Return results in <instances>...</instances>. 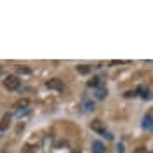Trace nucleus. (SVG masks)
Masks as SVG:
<instances>
[{
    "mask_svg": "<svg viewBox=\"0 0 153 153\" xmlns=\"http://www.w3.org/2000/svg\"><path fill=\"white\" fill-rule=\"evenodd\" d=\"M37 152V146H33V144H25L23 146V153H35Z\"/></svg>",
    "mask_w": 153,
    "mask_h": 153,
    "instance_id": "6e6552de",
    "label": "nucleus"
},
{
    "mask_svg": "<svg viewBox=\"0 0 153 153\" xmlns=\"http://www.w3.org/2000/svg\"><path fill=\"white\" fill-rule=\"evenodd\" d=\"M10 125V115L5 113L2 115V118H0V132H4V131H7V127Z\"/></svg>",
    "mask_w": 153,
    "mask_h": 153,
    "instance_id": "20e7f679",
    "label": "nucleus"
},
{
    "mask_svg": "<svg viewBox=\"0 0 153 153\" xmlns=\"http://www.w3.org/2000/svg\"><path fill=\"white\" fill-rule=\"evenodd\" d=\"M19 85H21V80L16 75H9L7 78H4V87L7 91H16Z\"/></svg>",
    "mask_w": 153,
    "mask_h": 153,
    "instance_id": "f257e3e1",
    "label": "nucleus"
},
{
    "mask_svg": "<svg viewBox=\"0 0 153 153\" xmlns=\"http://www.w3.org/2000/svg\"><path fill=\"white\" fill-rule=\"evenodd\" d=\"M143 127L146 129V131H153V118L150 117V115H146L143 118Z\"/></svg>",
    "mask_w": 153,
    "mask_h": 153,
    "instance_id": "39448f33",
    "label": "nucleus"
},
{
    "mask_svg": "<svg viewBox=\"0 0 153 153\" xmlns=\"http://www.w3.org/2000/svg\"><path fill=\"white\" fill-rule=\"evenodd\" d=\"M91 129L96 131V132H99V134H106V129H105V125H103L101 120H92L91 122Z\"/></svg>",
    "mask_w": 153,
    "mask_h": 153,
    "instance_id": "7ed1b4c3",
    "label": "nucleus"
},
{
    "mask_svg": "<svg viewBox=\"0 0 153 153\" xmlns=\"http://www.w3.org/2000/svg\"><path fill=\"white\" fill-rule=\"evenodd\" d=\"M45 85H47L49 89H52V91H59V92L65 89V84H63L59 78H51V80L45 82Z\"/></svg>",
    "mask_w": 153,
    "mask_h": 153,
    "instance_id": "f03ea898",
    "label": "nucleus"
},
{
    "mask_svg": "<svg viewBox=\"0 0 153 153\" xmlns=\"http://www.w3.org/2000/svg\"><path fill=\"white\" fill-rule=\"evenodd\" d=\"M131 96H136V91H127V94H125V97H131Z\"/></svg>",
    "mask_w": 153,
    "mask_h": 153,
    "instance_id": "2eb2a0df",
    "label": "nucleus"
},
{
    "mask_svg": "<svg viewBox=\"0 0 153 153\" xmlns=\"http://www.w3.org/2000/svg\"><path fill=\"white\" fill-rule=\"evenodd\" d=\"M30 105V101L28 99H21V101H18V103H16V110H21V108H26V106Z\"/></svg>",
    "mask_w": 153,
    "mask_h": 153,
    "instance_id": "1a4fd4ad",
    "label": "nucleus"
},
{
    "mask_svg": "<svg viewBox=\"0 0 153 153\" xmlns=\"http://www.w3.org/2000/svg\"><path fill=\"white\" fill-rule=\"evenodd\" d=\"M118 153H124V144H118Z\"/></svg>",
    "mask_w": 153,
    "mask_h": 153,
    "instance_id": "dca6fc26",
    "label": "nucleus"
},
{
    "mask_svg": "<svg viewBox=\"0 0 153 153\" xmlns=\"http://www.w3.org/2000/svg\"><path fill=\"white\" fill-rule=\"evenodd\" d=\"M92 153H105V144L101 141H94L92 143Z\"/></svg>",
    "mask_w": 153,
    "mask_h": 153,
    "instance_id": "423d86ee",
    "label": "nucleus"
},
{
    "mask_svg": "<svg viewBox=\"0 0 153 153\" xmlns=\"http://www.w3.org/2000/svg\"><path fill=\"white\" fill-rule=\"evenodd\" d=\"M106 94H108V91H106V89H97V92H96V97H99V99H105Z\"/></svg>",
    "mask_w": 153,
    "mask_h": 153,
    "instance_id": "9b49d317",
    "label": "nucleus"
},
{
    "mask_svg": "<svg viewBox=\"0 0 153 153\" xmlns=\"http://www.w3.org/2000/svg\"><path fill=\"white\" fill-rule=\"evenodd\" d=\"M134 153H150V152H148V150H146L144 146H137V148L134 150Z\"/></svg>",
    "mask_w": 153,
    "mask_h": 153,
    "instance_id": "4468645a",
    "label": "nucleus"
},
{
    "mask_svg": "<svg viewBox=\"0 0 153 153\" xmlns=\"http://www.w3.org/2000/svg\"><path fill=\"white\" fill-rule=\"evenodd\" d=\"M84 110L85 111H92L94 110V103L92 101H84Z\"/></svg>",
    "mask_w": 153,
    "mask_h": 153,
    "instance_id": "f8f14e48",
    "label": "nucleus"
},
{
    "mask_svg": "<svg viewBox=\"0 0 153 153\" xmlns=\"http://www.w3.org/2000/svg\"><path fill=\"white\" fill-rule=\"evenodd\" d=\"M137 91H139V96H141L143 99H146V97H150V94H148V89H144V87H139Z\"/></svg>",
    "mask_w": 153,
    "mask_h": 153,
    "instance_id": "ddd939ff",
    "label": "nucleus"
},
{
    "mask_svg": "<svg viewBox=\"0 0 153 153\" xmlns=\"http://www.w3.org/2000/svg\"><path fill=\"white\" fill-rule=\"evenodd\" d=\"M76 71H78V73H82V75H87V73H91V65H78V66H76Z\"/></svg>",
    "mask_w": 153,
    "mask_h": 153,
    "instance_id": "0eeeda50",
    "label": "nucleus"
},
{
    "mask_svg": "<svg viewBox=\"0 0 153 153\" xmlns=\"http://www.w3.org/2000/svg\"><path fill=\"white\" fill-rule=\"evenodd\" d=\"M97 84H99V76H92V78L87 82V87H97Z\"/></svg>",
    "mask_w": 153,
    "mask_h": 153,
    "instance_id": "9d476101",
    "label": "nucleus"
}]
</instances>
